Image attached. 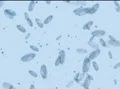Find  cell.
<instances>
[{
	"mask_svg": "<svg viewBox=\"0 0 120 89\" xmlns=\"http://www.w3.org/2000/svg\"><path fill=\"white\" fill-rule=\"evenodd\" d=\"M65 59H66V53H65V51L64 50H60L58 56H57V58H56V60L54 62V65L55 66H60V65L64 64Z\"/></svg>",
	"mask_w": 120,
	"mask_h": 89,
	"instance_id": "1",
	"label": "cell"
},
{
	"mask_svg": "<svg viewBox=\"0 0 120 89\" xmlns=\"http://www.w3.org/2000/svg\"><path fill=\"white\" fill-rule=\"evenodd\" d=\"M73 14L76 16H84L89 14V7H78L73 10Z\"/></svg>",
	"mask_w": 120,
	"mask_h": 89,
	"instance_id": "2",
	"label": "cell"
},
{
	"mask_svg": "<svg viewBox=\"0 0 120 89\" xmlns=\"http://www.w3.org/2000/svg\"><path fill=\"white\" fill-rule=\"evenodd\" d=\"M91 63H92V61L88 58V56L85 57L83 60V63H82V72L85 74H88L90 67H91Z\"/></svg>",
	"mask_w": 120,
	"mask_h": 89,
	"instance_id": "3",
	"label": "cell"
},
{
	"mask_svg": "<svg viewBox=\"0 0 120 89\" xmlns=\"http://www.w3.org/2000/svg\"><path fill=\"white\" fill-rule=\"evenodd\" d=\"M35 57H36V53H34V52L26 53V54H24L23 56L21 57V62H24V63H26V62H30V61H32Z\"/></svg>",
	"mask_w": 120,
	"mask_h": 89,
	"instance_id": "4",
	"label": "cell"
},
{
	"mask_svg": "<svg viewBox=\"0 0 120 89\" xmlns=\"http://www.w3.org/2000/svg\"><path fill=\"white\" fill-rule=\"evenodd\" d=\"M108 46H112V47H120V40H117L113 37L112 35H109V40L107 41Z\"/></svg>",
	"mask_w": 120,
	"mask_h": 89,
	"instance_id": "5",
	"label": "cell"
},
{
	"mask_svg": "<svg viewBox=\"0 0 120 89\" xmlns=\"http://www.w3.org/2000/svg\"><path fill=\"white\" fill-rule=\"evenodd\" d=\"M92 80H93L92 75H90V74H87V75H86V77H85V79H84V81L81 83L82 87H83L84 89L89 88V86H90V84H91V81H92Z\"/></svg>",
	"mask_w": 120,
	"mask_h": 89,
	"instance_id": "6",
	"label": "cell"
},
{
	"mask_svg": "<svg viewBox=\"0 0 120 89\" xmlns=\"http://www.w3.org/2000/svg\"><path fill=\"white\" fill-rule=\"evenodd\" d=\"M105 34H106V31L102 30V29H96V30H93L91 33L92 37H94V38H101Z\"/></svg>",
	"mask_w": 120,
	"mask_h": 89,
	"instance_id": "7",
	"label": "cell"
},
{
	"mask_svg": "<svg viewBox=\"0 0 120 89\" xmlns=\"http://www.w3.org/2000/svg\"><path fill=\"white\" fill-rule=\"evenodd\" d=\"M85 77H86V74H85V73H83V72L77 73L76 75H75V77H74V82H76V83H78V84H80V83H82V82L84 81Z\"/></svg>",
	"mask_w": 120,
	"mask_h": 89,
	"instance_id": "8",
	"label": "cell"
},
{
	"mask_svg": "<svg viewBox=\"0 0 120 89\" xmlns=\"http://www.w3.org/2000/svg\"><path fill=\"white\" fill-rule=\"evenodd\" d=\"M100 49H97V50H92L91 52H90L89 54H88V58L90 59L91 61H95L96 60V58L99 56L100 55Z\"/></svg>",
	"mask_w": 120,
	"mask_h": 89,
	"instance_id": "9",
	"label": "cell"
},
{
	"mask_svg": "<svg viewBox=\"0 0 120 89\" xmlns=\"http://www.w3.org/2000/svg\"><path fill=\"white\" fill-rule=\"evenodd\" d=\"M40 76L42 77V79H46L48 77V68L45 64L41 65L40 67Z\"/></svg>",
	"mask_w": 120,
	"mask_h": 89,
	"instance_id": "10",
	"label": "cell"
},
{
	"mask_svg": "<svg viewBox=\"0 0 120 89\" xmlns=\"http://www.w3.org/2000/svg\"><path fill=\"white\" fill-rule=\"evenodd\" d=\"M88 46L91 47L93 50L99 49V43H97L96 41H94V37H92V36H91V38L88 40Z\"/></svg>",
	"mask_w": 120,
	"mask_h": 89,
	"instance_id": "11",
	"label": "cell"
},
{
	"mask_svg": "<svg viewBox=\"0 0 120 89\" xmlns=\"http://www.w3.org/2000/svg\"><path fill=\"white\" fill-rule=\"evenodd\" d=\"M4 14L8 19H13V18L17 15L16 12L12 9H4Z\"/></svg>",
	"mask_w": 120,
	"mask_h": 89,
	"instance_id": "12",
	"label": "cell"
},
{
	"mask_svg": "<svg viewBox=\"0 0 120 89\" xmlns=\"http://www.w3.org/2000/svg\"><path fill=\"white\" fill-rule=\"evenodd\" d=\"M99 3H95L94 5H92V6H90L89 7V15H92V14H95L97 11H98L99 9Z\"/></svg>",
	"mask_w": 120,
	"mask_h": 89,
	"instance_id": "13",
	"label": "cell"
},
{
	"mask_svg": "<svg viewBox=\"0 0 120 89\" xmlns=\"http://www.w3.org/2000/svg\"><path fill=\"white\" fill-rule=\"evenodd\" d=\"M24 18H25L26 22L28 23V25H29L30 27H33V26H34V22H33L31 18L29 17V14H28V13H24Z\"/></svg>",
	"mask_w": 120,
	"mask_h": 89,
	"instance_id": "14",
	"label": "cell"
},
{
	"mask_svg": "<svg viewBox=\"0 0 120 89\" xmlns=\"http://www.w3.org/2000/svg\"><path fill=\"white\" fill-rule=\"evenodd\" d=\"M92 26H93V21L90 20V21H87V22H86V23L83 25V29H84V30H90Z\"/></svg>",
	"mask_w": 120,
	"mask_h": 89,
	"instance_id": "15",
	"label": "cell"
},
{
	"mask_svg": "<svg viewBox=\"0 0 120 89\" xmlns=\"http://www.w3.org/2000/svg\"><path fill=\"white\" fill-rule=\"evenodd\" d=\"M2 86H3L4 89H15V87L13 86V85L11 83H8V82H3Z\"/></svg>",
	"mask_w": 120,
	"mask_h": 89,
	"instance_id": "16",
	"label": "cell"
},
{
	"mask_svg": "<svg viewBox=\"0 0 120 89\" xmlns=\"http://www.w3.org/2000/svg\"><path fill=\"white\" fill-rule=\"evenodd\" d=\"M35 4H36V2H35V1H31V2H29V5H28V11H29V12H32V11L34 10Z\"/></svg>",
	"mask_w": 120,
	"mask_h": 89,
	"instance_id": "17",
	"label": "cell"
},
{
	"mask_svg": "<svg viewBox=\"0 0 120 89\" xmlns=\"http://www.w3.org/2000/svg\"><path fill=\"white\" fill-rule=\"evenodd\" d=\"M52 20H53V16H52V15H49V16H47L46 18H45V20L43 21V23H44V25L49 24Z\"/></svg>",
	"mask_w": 120,
	"mask_h": 89,
	"instance_id": "18",
	"label": "cell"
},
{
	"mask_svg": "<svg viewBox=\"0 0 120 89\" xmlns=\"http://www.w3.org/2000/svg\"><path fill=\"white\" fill-rule=\"evenodd\" d=\"M91 66H92V68L95 70V71H99V65H98V63H97L96 61H92L91 63Z\"/></svg>",
	"mask_w": 120,
	"mask_h": 89,
	"instance_id": "19",
	"label": "cell"
},
{
	"mask_svg": "<svg viewBox=\"0 0 120 89\" xmlns=\"http://www.w3.org/2000/svg\"><path fill=\"white\" fill-rule=\"evenodd\" d=\"M35 22H36L37 26H38L39 28H43L44 27V23L39 19V18H35Z\"/></svg>",
	"mask_w": 120,
	"mask_h": 89,
	"instance_id": "20",
	"label": "cell"
},
{
	"mask_svg": "<svg viewBox=\"0 0 120 89\" xmlns=\"http://www.w3.org/2000/svg\"><path fill=\"white\" fill-rule=\"evenodd\" d=\"M16 28H17V30H19L21 33H26V28L23 26V25L18 24L17 26H16Z\"/></svg>",
	"mask_w": 120,
	"mask_h": 89,
	"instance_id": "21",
	"label": "cell"
},
{
	"mask_svg": "<svg viewBox=\"0 0 120 89\" xmlns=\"http://www.w3.org/2000/svg\"><path fill=\"white\" fill-rule=\"evenodd\" d=\"M99 44L102 47H109L108 46V44H107V41H105L103 38H99Z\"/></svg>",
	"mask_w": 120,
	"mask_h": 89,
	"instance_id": "22",
	"label": "cell"
},
{
	"mask_svg": "<svg viewBox=\"0 0 120 89\" xmlns=\"http://www.w3.org/2000/svg\"><path fill=\"white\" fill-rule=\"evenodd\" d=\"M76 52L78 54H86L87 53V49H85V48H77Z\"/></svg>",
	"mask_w": 120,
	"mask_h": 89,
	"instance_id": "23",
	"label": "cell"
},
{
	"mask_svg": "<svg viewBox=\"0 0 120 89\" xmlns=\"http://www.w3.org/2000/svg\"><path fill=\"white\" fill-rule=\"evenodd\" d=\"M29 48L31 49L32 52H34V53H37V52L39 51V48L37 47L36 45H30V46H29Z\"/></svg>",
	"mask_w": 120,
	"mask_h": 89,
	"instance_id": "24",
	"label": "cell"
},
{
	"mask_svg": "<svg viewBox=\"0 0 120 89\" xmlns=\"http://www.w3.org/2000/svg\"><path fill=\"white\" fill-rule=\"evenodd\" d=\"M28 73H29V75H30V76L34 77V78H37V77H38V74H37V72H35L34 70H29Z\"/></svg>",
	"mask_w": 120,
	"mask_h": 89,
	"instance_id": "25",
	"label": "cell"
},
{
	"mask_svg": "<svg viewBox=\"0 0 120 89\" xmlns=\"http://www.w3.org/2000/svg\"><path fill=\"white\" fill-rule=\"evenodd\" d=\"M113 68H114L115 70H117L118 68H120V62H117V63H116V64L113 66Z\"/></svg>",
	"mask_w": 120,
	"mask_h": 89,
	"instance_id": "26",
	"label": "cell"
},
{
	"mask_svg": "<svg viewBox=\"0 0 120 89\" xmlns=\"http://www.w3.org/2000/svg\"><path fill=\"white\" fill-rule=\"evenodd\" d=\"M72 84H73V81H72V80L69 81V82L66 84V88H70L71 86H72Z\"/></svg>",
	"mask_w": 120,
	"mask_h": 89,
	"instance_id": "27",
	"label": "cell"
},
{
	"mask_svg": "<svg viewBox=\"0 0 120 89\" xmlns=\"http://www.w3.org/2000/svg\"><path fill=\"white\" fill-rule=\"evenodd\" d=\"M114 5L116 6V8H117V7H119V6H120V3H119V2H117V1H114Z\"/></svg>",
	"mask_w": 120,
	"mask_h": 89,
	"instance_id": "28",
	"label": "cell"
},
{
	"mask_svg": "<svg viewBox=\"0 0 120 89\" xmlns=\"http://www.w3.org/2000/svg\"><path fill=\"white\" fill-rule=\"evenodd\" d=\"M29 89H36V88H35V85H34V84H31V85L29 86Z\"/></svg>",
	"mask_w": 120,
	"mask_h": 89,
	"instance_id": "29",
	"label": "cell"
},
{
	"mask_svg": "<svg viewBox=\"0 0 120 89\" xmlns=\"http://www.w3.org/2000/svg\"><path fill=\"white\" fill-rule=\"evenodd\" d=\"M108 56H109V58L111 59V58H113V56H112V53H111V51H109L108 52Z\"/></svg>",
	"mask_w": 120,
	"mask_h": 89,
	"instance_id": "30",
	"label": "cell"
},
{
	"mask_svg": "<svg viewBox=\"0 0 120 89\" xmlns=\"http://www.w3.org/2000/svg\"><path fill=\"white\" fill-rule=\"evenodd\" d=\"M116 11H117V12H120V6H119V7H117V8H116Z\"/></svg>",
	"mask_w": 120,
	"mask_h": 89,
	"instance_id": "31",
	"label": "cell"
},
{
	"mask_svg": "<svg viewBox=\"0 0 120 89\" xmlns=\"http://www.w3.org/2000/svg\"><path fill=\"white\" fill-rule=\"evenodd\" d=\"M3 4H4V2H3V1L0 2V7H2V5H3Z\"/></svg>",
	"mask_w": 120,
	"mask_h": 89,
	"instance_id": "32",
	"label": "cell"
},
{
	"mask_svg": "<svg viewBox=\"0 0 120 89\" xmlns=\"http://www.w3.org/2000/svg\"><path fill=\"white\" fill-rule=\"evenodd\" d=\"M46 4H48V5L51 4V1H46Z\"/></svg>",
	"mask_w": 120,
	"mask_h": 89,
	"instance_id": "33",
	"label": "cell"
},
{
	"mask_svg": "<svg viewBox=\"0 0 120 89\" xmlns=\"http://www.w3.org/2000/svg\"><path fill=\"white\" fill-rule=\"evenodd\" d=\"M53 89H57V88H53Z\"/></svg>",
	"mask_w": 120,
	"mask_h": 89,
	"instance_id": "34",
	"label": "cell"
},
{
	"mask_svg": "<svg viewBox=\"0 0 120 89\" xmlns=\"http://www.w3.org/2000/svg\"><path fill=\"white\" fill-rule=\"evenodd\" d=\"M86 89H89V88H86Z\"/></svg>",
	"mask_w": 120,
	"mask_h": 89,
	"instance_id": "35",
	"label": "cell"
}]
</instances>
